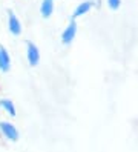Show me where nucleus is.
Instances as JSON below:
<instances>
[{
  "mask_svg": "<svg viewBox=\"0 0 138 152\" xmlns=\"http://www.w3.org/2000/svg\"><path fill=\"white\" fill-rule=\"evenodd\" d=\"M0 132H2V135L6 138V140H9V141H17L18 140V131H17V128L14 126L12 123H9V121H0Z\"/></svg>",
  "mask_w": 138,
  "mask_h": 152,
  "instance_id": "1",
  "label": "nucleus"
},
{
  "mask_svg": "<svg viewBox=\"0 0 138 152\" xmlns=\"http://www.w3.org/2000/svg\"><path fill=\"white\" fill-rule=\"evenodd\" d=\"M26 58H28L29 66H32V68L40 63V51L31 42H26Z\"/></svg>",
  "mask_w": 138,
  "mask_h": 152,
  "instance_id": "2",
  "label": "nucleus"
},
{
  "mask_svg": "<svg viewBox=\"0 0 138 152\" xmlns=\"http://www.w3.org/2000/svg\"><path fill=\"white\" fill-rule=\"evenodd\" d=\"M77 28H78L77 22L75 20H71V23L61 32V43L63 45H71L74 42V39H75V35H77Z\"/></svg>",
  "mask_w": 138,
  "mask_h": 152,
  "instance_id": "3",
  "label": "nucleus"
},
{
  "mask_svg": "<svg viewBox=\"0 0 138 152\" xmlns=\"http://www.w3.org/2000/svg\"><path fill=\"white\" fill-rule=\"evenodd\" d=\"M8 29L9 32H11L12 35H20L22 34V23L20 20H18V17L12 12V11H9L8 12Z\"/></svg>",
  "mask_w": 138,
  "mask_h": 152,
  "instance_id": "4",
  "label": "nucleus"
},
{
  "mask_svg": "<svg viewBox=\"0 0 138 152\" xmlns=\"http://www.w3.org/2000/svg\"><path fill=\"white\" fill-rule=\"evenodd\" d=\"M92 6H94V2H92V0H86V2H81L80 5H77V8L74 10V14H72V20H75V19H78V17L88 14Z\"/></svg>",
  "mask_w": 138,
  "mask_h": 152,
  "instance_id": "5",
  "label": "nucleus"
},
{
  "mask_svg": "<svg viewBox=\"0 0 138 152\" xmlns=\"http://www.w3.org/2000/svg\"><path fill=\"white\" fill-rule=\"evenodd\" d=\"M9 69H11V57L3 46H0V72H8Z\"/></svg>",
  "mask_w": 138,
  "mask_h": 152,
  "instance_id": "6",
  "label": "nucleus"
},
{
  "mask_svg": "<svg viewBox=\"0 0 138 152\" xmlns=\"http://www.w3.org/2000/svg\"><path fill=\"white\" fill-rule=\"evenodd\" d=\"M54 12V0H43L40 5V14L43 19H49Z\"/></svg>",
  "mask_w": 138,
  "mask_h": 152,
  "instance_id": "7",
  "label": "nucleus"
},
{
  "mask_svg": "<svg viewBox=\"0 0 138 152\" xmlns=\"http://www.w3.org/2000/svg\"><path fill=\"white\" fill-rule=\"evenodd\" d=\"M0 108H2L8 115H11V117H15V104L12 103V100H9V98H0Z\"/></svg>",
  "mask_w": 138,
  "mask_h": 152,
  "instance_id": "8",
  "label": "nucleus"
},
{
  "mask_svg": "<svg viewBox=\"0 0 138 152\" xmlns=\"http://www.w3.org/2000/svg\"><path fill=\"white\" fill-rule=\"evenodd\" d=\"M107 5H109V8L110 10H118L120 8V5H121V0H107Z\"/></svg>",
  "mask_w": 138,
  "mask_h": 152,
  "instance_id": "9",
  "label": "nucleus"
}]
</instances>
